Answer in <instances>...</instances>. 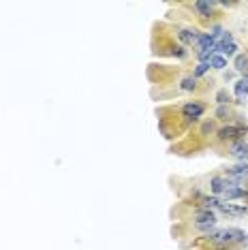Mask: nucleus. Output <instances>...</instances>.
Masks as SVG:
<instances>
[{"mask_svg":"<svg viewBox=\"0 0 248 250\" xmlns=\"http://www.w3.org/2000/svg\"><path fill=\"white\" fill-rule=\"evenodd\" d=\"M218 141H244L246 128L244 126H233V124H227L218 130Z\"/></svg>","mask_w":248,"mask_h":250,"instance_id":"1","label":"nucleus"},{"mask_svg":"<svg viewBox=\"0 0 248 250\" xmlns=\"http://www.w3.org/2000/svg\"><path fill=\"white\" fill-rule=\"evenodd\" d=\"M214 225H216V214L212 212V209H199V212L195 214V227L201 231H210L214 229Z\"/></svg>","mask_w":248,"mask_h":250,"instance_id":"2","label":"nucleus"},{"mask_svg":"<svg viewBox=\"0 0 248 250\" xmlns=\"http://www.w3.org/2000/svg\"><path fill=\"white\" fill-rule=\"evenodd\" d=\"M223 175L229 178L231 182H235V184H240V182L248 180V163H240V165H233V167H227Z\"/></svg>","mask_w":248,"mask_h":250,"instance_id":"3","label":"nucleus"},{"mask_svg":"<svg viewBox=\"0 0 248 250\" xmlns=\"http://www.w3.org/2000/svg\"><path fill=\"white\" fill-rule=\"evenodd\" d=\"M233 186H235V182H231L229 178H225V175H214V178L210 180V190L218 197H223L225 192H227L229 188H233Z\"/></svg>","mask_w":248,"mask_h":250,"instance_id":"4","label":"nucleus"},{"mask_svg":"<svg viewBox=\"0 0 248 250\" xmlns=\"http://www.w3.org/2000/svg\"><path fill=\"white\" fill-rule=\"evenodd\" d=\"M204 111H206V105L204 103H199V101H193V103H186L182 107V113H184V118L186 120H190V122H197L201 116H204Z\"/></svg>","mask_w":248,"mask_h":250,"instance_id":"5","label":"nucleus"},{"mask_svg":"<svg viewBox=\"0 0 248 250\" xmlns=\"http://www.w3.org/2000/svg\"><path fill=\"white\" fill-rule=\"evenodd\" d=\"M229 154L233 158H240L242 163L248 161V144H244V141H233L229 147Z\"/></svg>","mask_w":248,"mask_h":250,"instance_id":"6","label":"nucleus"},{"mask_svg":"<svg viewBox=\"0 0 248 250\" xmlns=\"http://www.w3.org/2000/svg\"><path fill=\"white\" fill-rule=\"evenodd\" d=\"M218 212H223V214H229V216H242L246 212L244 208H235V206H231V203H225L223 199H221V203H218Z\"/></svg>","mask_w":248,"mask_h":250,"instance_id":"7","label":"nucleus"},{"mask_svg":"<svg viewBox=\"0 0 248 250\" xmlns=\"http://www.w3.org/2000/svg\"><path fill=\"white\" fill-rule=\"evenodd\" d=\"M193 7L201 18H212V11H214V7H216V2H195Z\"/></svg>","mask_w":248,"mask_h":250,"instance_id":"8","label":"nucleus"},{"mask_svg":"<svg viewBox=\"0 0 248 250\" xmlns=\"http://www.w3.org/2000/svg\"><path fill=\"white\" fill-rule=\"evenodd\" d=\"M178 37L182 39L184 43H197V39H199V32L190 30V28H182V30L178 32Z\"/></svg>","mask_w":248,"mask_h":250,"instance_id":"9","label":"nucleus"},{"mask_svg":"<svg viewBox=\"0 0 248 250\" xmlns=\"http://www.w3.org/2000/svg\"><path fill=\"white\" fill-rule=\"evenodd\" d=\"M235 71L244 73V75H248V56L240 54L238 58H235Z\"/></svg>","mask_w":248,"mask_h":250,"instance_id":"10","label":"nucleus"},{"mask_svg":"<svg viewBox=\"0 0 248 250\" xmlns=\"http://www.w3.org/2000/svg\"><path fill=\"white\" fill-rule=\"evenodd\" d=\"M235 96H238V101H244L248 96V83L244 82V79L235 83Z\"/></svg>","mask_w":248,"mask_h":250,"instance_id":"11","label":"nucleus"},{"mask_svg":"<svg viewBox=\"0 0 248 250\" xmlns=\"http://www.w3.org/2000/svg\"><path fill=\"white\" fill-rule=\"evenodd\" d=\"M207 62H210L212 69H225V66H227V60H225V56H216V54H214Z\"/></svg>","mask_w":248,"mask_h":250,"instance_id":"12","label":"nucleus"},{"mask_svg":"<svg viewBox=\"0 0 248 250\" xmlns=\"http://www.w3.org/2000/svg\"><path fill=\"white\" fill-rule=\"evenodd\" d=\"M214 116H216L218 120H229V118H231V109L227 105H218L216 111H214Z\"/></svg>","mask_w":248,"mask_h":250,"instance_id":"13","label":"nucleus"},{"mask_svg":"<svg viewBox=\"0 0 248 250\" xmlns=\"http://www.w3.org/2000/svg\"><path fill=\"white\" fill-rule=\"evenodd\" d=\"M231 233H233V240H235V244H246V240H248V235L242 229H238V227H231Z\"/></svg>","mask_w":248,"mask_h":250,"instance_id":"14","label":"nucleus"},{"mask_svg":"<svg viewBox=\"0 0 248 250\" xmlns=\"http://www.w3.org/2000/svg\"><path fill=\"white\" fill-rule=\"evenodd\" d=\"M195 88H197V79L193 75H188V77L182 79V90H195Z\"/></svg>","mask_w":248,"mask_h":250,"instance_id":"15","label":"nucleus"},{"mask_svg":"<svg viewBox=\"0 0 248 250\" xmlns=\"http://www.w3.org/2000/svg\"><path fill=\"white\" fill-rule=\"evenodd\" d=\"M207 69H210V62H199V66L195 69V73H193V77L197 79V77H201L204 73H207Z\"/></svg>","mask_w":248,"mask_h":250,"instance_id":"16","label":"nucleus"},{"mask_svg":"<svg viewBox=\"0 0 248 250\" xmlns=\"http://www.w3.org/2000/svg\"><path fill=\"white\" fill-rule=\"evenodd\" d=\"M216 103H218V105H227V103H229V94H227V90H218V94H216Z\"/></svg>","mask_w":248,"mask_h":250,"instance_id":"17","label":"nucleus"},{"mask_svg":"<svg viewBox=\"0 0 248 250\" xmlns=\"http://www.w3.org/2000/svg\"><path fill=\"white\" fill-rule=\"evenodd\" d=\"M212 130H214L212 122H206V124H204V133H212Z\"/></svg>","mask_w":248,"mask_h":250,"instance_id":"18","label":"nucleus"},{"mask_svg":"<svg viewBox=\"0 0 248 250\" xmlns=\"http://www.w3.org/2000/svg\"><path fill=\"white\" fill-rule=\"evenodd\" d=\"M242 201L248 203V188H244V192H242Z\"/></svg>","mask_w":248,"mask_h":250,"instance_id":"19","label":"nucleus"}]
</instances>
